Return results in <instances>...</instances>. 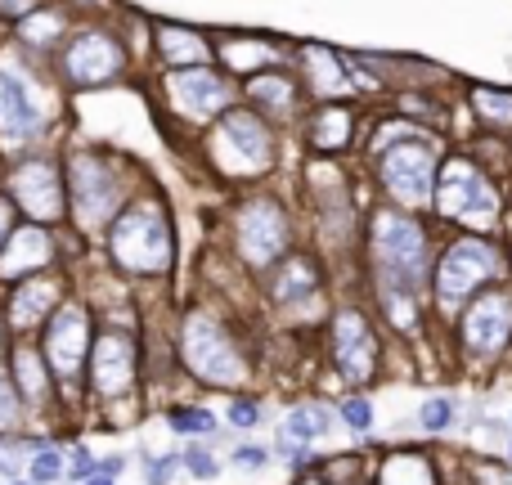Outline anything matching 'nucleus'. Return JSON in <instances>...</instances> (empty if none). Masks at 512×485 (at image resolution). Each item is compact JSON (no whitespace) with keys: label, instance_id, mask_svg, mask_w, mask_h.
Segmentation results:
<instances>
[{"label":"nucleus","instance_id":"obj_31","mask_svg":"<svg viewBox=\"0 0 512 485\" xmlns=\"http://www.w3.org/2000/svg\"><path fill=\"white\" fill-rule=\"evenodd\" d=\"M167 423L176 427V432H212V414H198L194 405H189V409H171Z\"/></svg>","mask_w":512,"mask_h":485},{"label":"nucleus","instance_id":"obj_32","mask_svg":"<svg viewBox=\"0 0 512 485\" xmlns=\"http://www.w3.org/2000/svg\"><path fill=\"white\" fill-rule=\"evenodd\" d=\"M59 472H63V459L54 450H41L32 459V485H50V481H59Z\"/></svg>","mask_w":512,"mask_h":485},{"label":"nucleus","instance_id":"obj_1","mask_svg":"<svg viewBox=\"0 0 512 485\" xmlns=\"http://www.w3.org/2000/svg\"><path fill=\"white\" fill-rule=\"evenodd\" d=\"M180 360H185L189 373H194L198 382H207V387L239 391L243 382L252 378L239 342L230 337V328L216 315H207V310H194V315L180 324Z\"/></svg>","mask_w":512,"mask_h":485},{"label":"nucleus","instance_id":"obj_4","mask_svg":"<svg viewBox=\"0 0 512 485\" xmlns=\"http://www.w3.org/2000/svg\"><path fill=\"white\" fill-rule=\"evenodd\" d=\"M436 212L463 225H490L499 216V194L472 162H450L441 171V189H436Z\"/></svg>","mask_w":512,"mask_h":485},{"label":"nucleus","instance_id":"obj_7","mask_svg":"<svg viewBox=\"0 0 512 485\" xmlns=\"http://www.w3.org/2000/svg\"><path fill=\"white\" fill-rule=\"evenodd\" d=\"M117 203H122V189L117 176L104 158H72V216H77L86 230H99L104 221H113Z\"/></svg>","mask_w":512,"mask_h":485},{"label":"nucleus","instance_id":"obj_33","mask_svg":"<svg viewBox=\"0 0 512 485\" xmlns=\"http://www.w3.org/2000/svg\"><path fill=\"white\" fill-rule=\"evenodd\" d=\"M9 427H18V396H14V382L0 369V432H9Z\"/></svg>","mask_w":512,"mask_h":485},{"label":"nucleus","instance_id":"obj_6","mask_svg":"<svg viewBox=\"0 0 512 485\" xmlns=\"http://www.w3.org/2000/svg\"><path fill=\"white\" fill-rule=\"evenodd\" d=\"M499 274V252L495 243L486 239H459L450 247V252L441 256V265H436V297L445 301V306H459V297H468L472 288H481L486 279H495Z\"/></svg>","mask_w":512,"mask_h":485},{"label":"nucleus","instance_id":"obj_21","mask_svg":"<svg viewBox=\"0 0 512 485\" xmlns=\"http://www.w3.org/2000/svg\"><path fill=\"white\" fill-rule=\"evenodd\" d=\"M274 301L279 306H306V301H319V274L310 261H283L279 265V283H274Z\"/></svg>","mask_w":512,"mask_h":485},{"label":"nucleus","instance_id":"obj_34","mask_svg":"<svg viewBox=\"0 0 512 485\" xmlns=\"http://www.w3.org/2000/svg\"><path fill=\"white\" fill-rule=\"evenodd\" d=\"M387 315H391V324L396 328H414V301L405 297V292H387Z\"/></svg>","mask_w":512,"mask_h":485},{"label":"nucleus","instance_id":"obj_10","mask_svg":"<svg viewBox=\"0 0 512 485\" xmlns=\"http://www.w3.org/2000/svg\"><path fill=\"white\" fill-rule=\"evenodd\" d=\"M90 351V310L81 301H63L50 315V328H45V364L54 369V378L72 382L86 364Z\"/></svg>","mask_w":512,"mask_h":485},{"label":"nucleus","instance_id":"obj_28","mask_svg":"<svg viewBox=\"0 0 512 485\" xmlns=\"http://www.w3.org/2000/svg\"><path fill=\"white\" fill-rule=\"evenodd\" d=\"M248 95L256 99V104H265V108H288L292 99H297V90H292L288 77H252Z\"/></svg>","mask_w":512,"mask_h":485},{"label":"nucleus","instance_id":"obj_14","mask_svg":"<svg viewBox=\"0 0 512 485\" xmlns=\"http://www.w3.org/2000/svg\"><path fill=\"white\" fill-rule=\"evenodd\" d=\"M9 194L18 198V207L36 216V221H59L63 216V185H59V171L50 167L45 158H32V162H18L9 171Z\"/></svg>","mask_w":512,"mask_h":485},{"label":"nucleus","instance_id":"obj_29","mask_svg":"<svg viewBox=\"0 0 512 485\" xmlns=\"http://www.w3.org/2000/svg\"><path fill=\"white\" fill-rule=\"evenodd\" d=\"M63 32V14H27V23H23V36H27V41H54V36H59Z\"/></svg>","mask_w":512,"mask_h":485},{"label":"nucleus","instance_id":"obj_37","mask_svg":"<svg viewBox=\"0 0 512 485\" xmlns=\"http://www.w3.org/2000/svg\"><path fill=\"white\" fill-rule=\"evenodd\" d=\"M0 14L5 18H27V14H36V0H0Z\"/></svg>","mask_w":512,"mask_h":485},{"label":"nucleus","instance_id":"obj_11","mask_svg":"<svg viewBox=\"0 0 512 485\" xmlns=\"http://www.w3.org/2000/svg\"><path fill=\"white\" fill-rule=\"evenodd\" d=\"M126 68L122 45L108 32H77L63 50V72L72 86H104Z\"/></svg>","mask_w":512,"mask_h":485},{"label":"nucleus","instance_id":"obj_23","mask_svg":"<svg viewBox=\"0 0 512 485\" xmlns=\"http://www.w3.org/2000/svg\"><path fill=\"white\" fill-rule=\"evenodd\" d=\"M310 140H315V149H342L351 140V113L346 108H319L315 126H310Z\"/></svg>","mask_w":512,"mask_h":485},{"label":"nucleus","instance_id":"obj_5","mask_svg":"<svg viewBox=\"0 0 512 485\" xmlns=\"http://www.w3.org/2000/svg\"><path fill=\"white\" fill-rule=\"evenodd\" d=\"M234 230H239V252L252 270H270L292 243L288 212H283L274 198H252V203H243Z\"/></svg>","mask_w":512,"mask_h":485},{"label":"nucleus","instance_id":"obj_18","mask_svg":"<svg viewBox=\"0 0 512 485\" xmlns=\"http://www.w3.org/2000/svg\"><path fill=\"white\" fill-rule=\"evenodd\" d=\"M167 90H171V99H176V104L185 108L189 117H212L216 108L230 99L225 81L216 77V72H207V68H185V72H176V77L167 81Z\"/></svg>","mask_w":512,"mask_h":485},{"label":"nucleus","instance_id":"obj_16","mask_svg":"<svg viewBox=\"0 0 512 485\" xmlns=\"http://www.w3.org/2000/svg\"><path fill=\"white\" fill-rule=\"evenodd\" d=\"M54 261V239L41 225H18L14 234L0 247V279H27V274H41Z\"/></svg>","mask_w":512,"mask_h":485},{"label":"nucleus","instance_id":"obj_38","mask_svg":"<svg viewBox=\"0 0 512 485\" xmlns=\"http://www.w3.org/2000/svg\"><path fill=\"white\" fill-rule=\"evenodd\" d=\"M180 463H185L189 472H198V477H212V472H216V463L207 459V454H185V459H180Z\"/></svg>","mask_w":512,"mask_h":485},{"label":"nucleus","instance_id":"obj_9","mask_svg":"<svg viewBox=\"0 0 512 485\" xmlns=\"http://www.w3.org/2000/svg\"><path fill=\"white\" fill-rule=\"evenodd\" d=\"M382 185L396 203L405 207H423L432 203V180H436V158L427 144H396V149L382 153L378 162Z\"/></svg>","mask_w":512,"mask_h":485},{"label":"nucleus","instance_id":"obj_30","mask_svg":"<svg viewBox=\"0 0 512 485\" xmlns=\"http://www.w3.org/2000/svg\"><path fill=\"white\" fill-rule=\"evenodd\" d=\"M418 418H423V427H427V432H445V427L454 423V405H450V400H445V396H436V400H427V405H423V414H418Z\"/></svg>","mask_w":512,"mask_h":485},{"label":"nucleus","instance_id":"obj_35","mask_svg":"<svg viewBox=\"0 0 512 485\" xmlns=\"http://www.w3.org/2000/svg\"><path fill=\"white\" fill-rule=\"evenodd\" d=\"M342 418L355 427V432H369V427H373V405H369V400H360V396H351L342 405Z\"/></svg>","mask_w":512,"mask_h":485},{"label":"nucleus","instance_id":"obj_17","mask_svg":"<svg viewBox=\"0 0 512 485\" xmlns=\"http://www.w3.org/2000/svg\"><path fill=\"white\" fill-rule=\"evenodd\" d=\"M41 131V113H36L32 95L18 77L0 72V140L5 144H23Z\"/></svg>","mask_w":512,"mask_h":485},{"label":"nucleus","instance_id":"obj_12","mask_svg":"<svg viewBox=\"0 0 512 485\" xmlns=\"http://www.w3.org/2000/svg\"><path fill=\"white\" fill-rule=\"evenodd\" d=\"M333 360L342 378L364 382L378 369V337H373L364 310H337L333 315Z\"/></svg>","mask_w":512,"mask_h":485},{"label":"nucleus","instance_id":"obj_42","mask_svg":"<svg viewBox=\"0 0 512 485\" xmlns=\"http://www.w3.org/2000/svg\"><path fill=\"white\" fill-rule=\"evenodd\" d=\"M239 463H243V468H261V463H265V450H239Z\"/></svg>","mask_w":512,"mask_h":485},{"label":"nucleus","instance_id":"obj_40","mask_svg":"<svg viewBox=\"0 0 512 485\" xmlns=\"http://www.w3.org/2000/svg\"><path fill=\"white\" fill-rule=\"evenodd\" d=\"M9 225H14V203H9V198L0 194V247H5V239H9V234H14V230H9Z\"/></svg>","mask_w":512,"mask_h":485},{"label":"nucleus","instance_id":"obj_2","mask_svg":"<svg viewBox=\"0 0 512 485\" xmlns=\"http://www.w3.org/2000/svg\"><path fill=\"white\" fill-rule=\"evenodd\" d=\"M108 252L126 274H167L171 265V230L158 203H135L108 230Z\"/></svg>","mask_w":512,"mask_h":485},{"label":"nucleus","instance_id":"obj_41","mask_svg":"<svg viewBox=\"0 0 512 485\" xmlns=\"http://www.w3.org/2000/svg\"><path fill=\"white\" fill-rule=\"evenodd\" d=\"M477 485H512V477L499 468H477Z\"/></svg>","mask_w":512,"mask_h":485},{"label":"nucleus","instance_id":"obj_15","mask_svg":"<svg viewBox=\"0 0 512 485\" xmlns=\"http://www.w3.org/2000/svg\"><path fill=\"white\" fill-rule=\"evenodd\" d=\"M90 382L99 396H122L135 382V342L131 333H104L95 342V360H90Z\"/></svg>","mask_w":512,"mask_h":485},{"label":"nucleus","instance_id":"obj_8","mask_svg":"<svg viewBox=\"0 0 512 485\" xmlns=\"http://www.w3.org/2000/svg\"><path fill=\"white\" fill-rule=\"evenodd\" d=\"M274 158V140L265 131L261 117L252 113H230L216 131V162L234 176H252V171H265Z\"/></svg>","mask_w":512,"mask_h":485},{"label":"nucleus","instance_id":"obj_27","mask_svg":"<svg viewBox=\"0 0 512 485\" xmlns=\"http://www.w3.org/2000/svg\"><path fill=\"white\" fill-rule=\"evenodd\" d=\"M328 409H319V405H301V409H292L288 414V432H292V441H315V436H328Z\"/></svg>","mask_w":512,"mask_h":485},{"label":"nucleus","instance_id":"obj_19","mask_svg":"<svg viewBox=\"0 0 512 485\" xmlns=\"http://www.w3.org/2000/svg\"><path fill=\"white\" fill-rule=\"evenodd\" d=\"M59 310V283L54 279H23L14 288V301L5 306V319H9V328H36L45 315H54Z\"/></svg>","mask_w":512,"mask_h":485},{"label":"nucleus","instance_id":"obj_20","mask_svg":"<svg viewBox=\"0 0 512 485\" xmlns=\"http://www.w3.org/2000/svg\"><path fill=\"white\" fill-rule=\"evenodd\" d=\"M9 364H14L18 391H23L32 405H45V400H50V373H45V364H41V351H36L27 337H18V346L9 351Z\"/></svg>","mask_w":512,"mask_h":485},{"label":"nucleus","instance_id":"obj_44","mask_svg":"<svg viewBox=\"0 0 512 485\" xmlns=\"http://www.w3.org/2000/svg\"><path fill=\"white\" fill-rule=\"evenodd\" d=\"M301 485H328V481H319V477H310V481H301Z\"/></svg>","mask_w":512,"mask_h":485},{"label":"nucleus","instance_id":"obj_36","mask_svg":"<svg viewBox=\"0 0 512 485\" xmlns=\"http://www.w3.org/2000/svg\"><path fill=\"white\" fill-rule=\"evenodd\" d=\"M230 423L234 427H256V423H261V409H256L252 400H234V405H230Z\"/></svg>","mask_w":512,"mask_h":485},{"label":"nucleus","instance_id":"obj_13","mask_svg":"<svg viewBox=\"0 0 512 485\" xmlns=\"http://www.w3.org/2000/svg\"><path fill=\"white\" fill-rule=\"evenodd\" d=\"M459 333H463V346H468L472 355H499L512 337V301L504 292L477 297L468 310H463Z\"/></svg>","mask_w":512,"mask_h":485},{"label":"nucleus","instance_id":"obj_25","mask_svg":"<svg viewBox=\"0 0 512 485\" xmlns=\"http://www.w3.org/2000/svg\"><path fill=\"white\" fill-rule=\"evenodd\" d=\"M301 59H306L315 90H324V95H337V90H346L342 68H337V59L328 50H319V45H306V50H301Z\"/></svg>","mask_w":512,"mask_h":485},{"label":"nucleus","instance_id":"obj_39","mask_svg":"<svg viewBox=\"0 0 512 485\" xmlns=\"http://www.w3.org/2000/svg\"><path fill=\"white\" fill-rule=\"evenodd\" d=\"M176 468H180V459H158V463H153V472H149V485H167V477Z\"/></svg>","mask_w":512,"mask_h":485},{"label":"nucleus","instance_id":"obj_26","mask_svg":"<svg viewBox=\"0 0 512 485\" xmlns=\"http://www.w3.org/2000/svg\"><path fill=\"white\" fill-rule=\"evenodd\" d=\"M472 108L481 113V122H490V126H508V131H512V95H508V90L477 86V90H472Z\"/></svg>","mask_w":512,"mask_h":485},{"label":"nucleus","instance_id":"obj_43","mask_svg":"<svg viewBox=\"0 0 512 485\" xmlns=\"http://www.w3.org/2000/svg\"><path fill=\"white\" fill-rule=\"evenodd\" d=\"M86 485H113V481H104V477H90Z\"/></svg>","mask_w":512,"mask_h":485},{"label":"nucleus","instance_id":"obj_24","mask_svg":"<svg viewBox=\"0 0 512 485\" xmlns=\"http://www.w3.org/2000/svg\"><path fill=\"white\" fill-rule=\"evenodd\" d=\"M158 45H162V54H167L171 63H189V68H198V63L212 54L194 32H180V27H162V32H158Z\"/></svg>","mask_w":512,"mask_h":485},{"label":"nucleus","instance_id":"obj_22","mask_svg":"<svg viewBox=\"0 0 512 485\" xmlns=\"http://www.w3.org/2000/svg\"><path fill=\"white\" fill-rule=\"evenodd\" d=\"M378 485H441L436 481V463L418 450H400L382 463Z\"/></svg>","mask_w":512,"mask_h":485},{"label":"nucleus","instance_id":"obj_3","mask_svg":"<svg viewBox=\"0 0 512 485\" xmlns=\"http://www.w3.org/2000/svg\"><path fill=\"white\" fill-rule=\"evenodd\" d=\"M373 256H378V270L387 274L400 288H414L427 279V234L418 230V221L400 212H378L373 216Z\"/></svg>","mask_w":512,"mask_h":485}]
</instances>
